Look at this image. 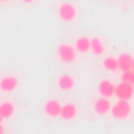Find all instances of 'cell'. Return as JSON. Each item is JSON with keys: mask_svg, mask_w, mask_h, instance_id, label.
Returning a JSON list of instances; mask_svg holds the SVG:
<instances>
[{"mask_svg": "<svg viewBox=\"0 0 134 134\" xmlns=\"http://www.w3.org/2000/svg\"><path fill=\"white\" fill-rule=\"evenodd\" d=\"M130 113H132V107L128 105V100H126V99H118L116 105H113V109H110V114H113L114 118H118V120L128 118Z\"/></svg>", "mask_w": 134, "mask_h": 134, "instance_id": "cell-1", "label": "cell"}, {"mask_svg": "<svg viewBox=\"0 0 134 134\" xmlns=\"http://www.w3.org/2000/svg\"><path fill=\"white\" fill-rule=\"evenodd\" d=\"M57 55L61 59V63H73L77 57V49H75V46H69V43H59Z\"/></svg>", "mask_w": 134, "mask_h": 134, "instance_id": "cell-2", "label": "cell"}, {"mask_svg": "<svg viewBox=\"0 0 134 134\" xmlns=\"http://www.w3.org/2000/svg\"><path fill=\"white\" fill-rule=\"evenodd\" d=\"M57 14H59V18H61L63 22H73L77 18V8L71 4V2H61Z\"/></svg>", "mask_w": 134, "mask_h": 134, "instance_id": "cell-3", "label": "cell"}, {"mask_svg": "<svg viewBox=\"0 0 134 134\" xmlns=\"http://www.w3.org/2000/svg\"><path fill=\"white\" fill-rule=\"evenodd\" d=\"M114 95L118 97V99H126L130 100L134 97V83H128V81H120V83L116 85V91H114Z\"/></svg>", "mask_w": 134, "mask_h": 134, "instance_id": "cell-4", "label": "cell"}, {"mask_svg": "<svg viewBox=\"0 0 134 134\" xmlns=\"http://www.w3.org/2000/svg\"><path fill=\"white\" fill-rule=\"evenodd\" d=\"M0 89L4 93H12V91H16L18 89V77H14V75H6V77H2L0 79Z\"/></svg>", "mask_w": 134, "mask_h": 134, "instance_id": "cell-5", "label": "cell"}, {"mask_svg": "<svg viewBox=\"0 0 134 134\" xmlns=\"http://www.w3.org/2000/svg\"><path fill=\"white\" fill-rule=\"evenodd\" d=\"M110 109H113V105L109 103V97L100 95L99 99L95 100V113L97 114H107V113H110Z\"/></svg>", "mask_w": 134, "mask_h": 134, "instance_id": "cell-6", "label": "cell"}, {"mask_svg": "<svg viewBox=\"0 0 134 134\" xmlns=\"http://www.w3.org/2000/svg\"><path fill=\"white\" fill-rule=\"evenodd\" d=\"M61 107H63V105H59L55 99H49V100L46 103V107H43V110H46L47 116H53V118H55V116H61Z\"/></svg>", "mask_w": 134, "mask_h": 134, "instance_id": "cell-7", "label": "cell"}, {"mask_svg": "<svg viewBox=\"0 0 134 134\" xmlns=\"http://www.w3.org/2000/svg\"><path fill=\"white\" fill-rule=\"evenodd\" d=\"M57 87L61 89V91H71V89H75V79H73L69 73H63L57 79Z\"/></svg>", "mask_w": 134, "mask_h": 134, "instance_id": "cell-8", "label": "cell"}, {"mask_svg": "<svg viewBox=\"0 0 134 134\" xmlns=\"http://www.w3.org/2000/svg\"><path fill=\"white\" fill-rule=\"evenodd\" d=\"M114 91H116V85H114L113 81L105 79V81H100V83H99V93L103 97H113Z\"/></svg>", "mask_w": 134, "mask_h": 134, "instance_id": "cell-9", "label": "cell"}, {"mask_svg": "<svg viewBox=\"0 0 134 134\" xmlns=\"http://www.w3.org/2000/svg\"><path fill=\"white\" fill-rule=\"evenodd\" d=\"M75 116H77V107L73 105V103H67V105L61 107V118H65V120H73Z\"/></svg>", "mask_w": 134, "mask_h": 134, "instance_id": "cell-10", "label": "cell"}, {"mask_svg": "<svg viewBox=\"0 0 134 134\" xmlns=\"http://www.w3.org/2000/svg\"><path fill=\"white\" fill-rule=\"evenodd\" d=\"M132 55L128 53H122L118 55V71H128V69H132Z\"/></svg>", "mask_w": 134, "mask_h": 134, "instance_id": "cell-11", "label": "cell"}, {"mask_svg": "<svg viewBox=\"0 0 134 134\" xmlns=\"http://www.w3.org/2000/svg\"><path fill=\"white\" fill-rule=\"evenodd\" d=\"M75 49L81 51V53H85V51H91V38H85V36H81V38L75 42Z\"/></svg>", "mask_w": 134, "mask_h": 134, "instance_id": "cell-12", "label": "cell"}, {"mask_svg": "<svg viewBox=\"0 0 134 134\" xmlns=\"http://www.w3.org/2000/svg\"><path fill=\"white\" fill-rule=\"evenodd\" d=\"M0 114L4 118H10L14 114V105L12 103H2V105H0Z\"/></svg>", "mask_w": 134, "mask_h": 134, "instance_id": "cell-13", "label": "cell"}, {"mask_svg": "<svg viewBox=\"0 0 134 134\" xmlns=\"http://www.w3.org/2000/svg\"><path fill=\"white\" fill-rule=\"evenodd\" d=\"M91 51H93V53H97V55H100L103 51H105V46H103V42H100L99 38H93L91 40Z\"/></svg>", "mask_w": 134, "mask_h": 134, "instance_id": "cell-14", "label": "cell"}, {"mask_svg": "<svg viewBox=\"0 0 134 134\" xmlns=\"http://www.w3.org/2000/svg\"><path fill=\"white\" fill-rule=\"evenodd\" d=\"M103 65H105V69H109V71H116L118 69V57H105Z\"/></svg>", "mask_w": 134, "mask_h": 134, "instance_id": "cell-15", "label": "cell"}, {"mask_svg": "<svg viewBox=\"0 0 134 134\" xmlns=\"http://www.w3.org/2000/svg\"><path fill=\"white\" fill-rule=\"evenodd\" d=\"M122 81H128V83H134V69H128V71H122Z\"/></svg>", "mask_w": 134, "mask_h": 134, "instance_id": "cell-16", "label": "cell"}, {"mask_svg": "<svg viewBox=\"0 0 134 134\" xmlns=\"http://www.w3.org/2000/svg\"><path fill=\"white\" fill-rule=\"evenodd\" d=\"M4 132H6V126H4V124H0V134H4Z\"/></svg>", "mask_w": 134, "mask_h": 134, "instance_id": "cell-17", "label": "cell"}, {"mask_svg": "<svg viewBox=\"0 0 134 134\" xmlns=\"http://www.w3.org/2000/svg\"><path fill=\"white\" fill-rule=\"evenodd\" d=\"M2 120H4V116H2V114H0V122H2Z\"/></svg>", "mask_w": 134, "mask_h": 134, "instance_id": "cell-18", "label": "cell"}, {"mask_svg": "<svg viewBox=\"0 0 134 134\" xmlns=\"http://www.w3.org/2000/svg\"><path fill=\"white\" fill-rule=\"evenodd\" d=\"M24 2H34V0H24Z\"/></svg>", "mask_w": 134, "mask_h": 134, "instance_id": "cell-19", "label": "cell"}, {"mask_svg": "<svg viewBox=\"0 0 134 134\" xmlns=\"http://www.w3.org/2000/svg\"><path fill=\"white\" fill-rule=\"evenodd\" d=\"M132 69H134V59H132Z\"/></svg>", "mask_w": 134, "mask_h": 134, "instance_id": "cell-20", "label": "cell"}, {"mask_svg": "<svg viewBox=\"0 0 134 134\" xmlns=\"http://www.w3.org/2000/svg\"><path fill=\"white\" fill-rule=\"evenodd\" d=\"M2 2H6V0H2Z\"/></svg>", "mask_w": 134, "mask_h": 134, "instance_id": "cell-21", "label": "cell"}]
</instances>
